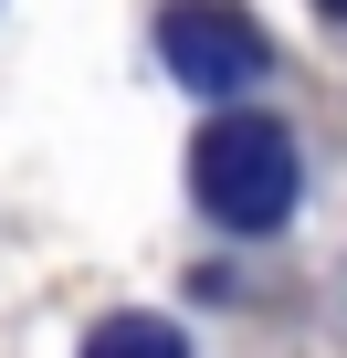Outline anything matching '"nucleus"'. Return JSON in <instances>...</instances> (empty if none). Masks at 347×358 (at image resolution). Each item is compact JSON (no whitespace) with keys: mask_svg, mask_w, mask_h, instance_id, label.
<instances>
[{"mask_svg":"<svg viewBox=\"0 0 347 358\" xmlns=\"http://www.w3.org/2000/svg\"><path fill=\"white\" fill-rule=\"evenodd\" d=\"M190 190H200L211 222L274 232V222L295 211V190H305V158H295V137H284L274 116H211L200 148H190Z\"/></svg>","mask_w":347,"mask_h":358,"instance_id":"obj_1","label":"nucleus"},{"mask_svg":"<svg viewBox=\"0 0 347 358\" xmlns=\"http://www.w3.org/2000/svg\"><path fill=\"white\" fill-rule=\"evenodd\" d=\"M316 11H326V22H347V0H316Z\"/></svg>","mask_w":347,"mask_h":358,"instance_id":"obj_4","label":"nucleus"},{"mask_svg":"<svg viewBox=\"0 0 347 358\" xmlns=\"http://www.w3.org/2000/svg\"><path fill=\"white\" fill-rule=\"evenodd\" d=\"M84 358H190V337L168 327V316H105L84 337Z\"/></svg>","mask_w":347,"mask_h":358,"instance_id":"obj_3","label":"nucleus"},{"mask_svg":"<svg viewBox=\"0 0 347 358\" xmlns=\"http://www.w3.org/2000/svg\"><path fill=\"white\" fill-rule=\"evenodd\" d=\"M158 64L190 95H242V85H263L274 43H263L253 11H232V0H168L158 11Z\"/></svg>","mask_w":347,"mask_h":358,"instance_id":"obj_2","label":"nucleus"}]
</instances>
